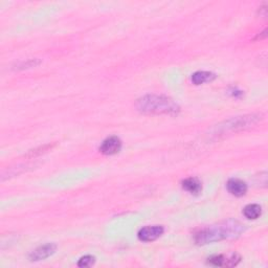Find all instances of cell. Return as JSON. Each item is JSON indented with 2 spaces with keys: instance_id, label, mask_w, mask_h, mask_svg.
<instances>
[{
  "instance_id": "1",
  "label": "cell",
  "mask_w": 268,
  "mask_h": 268,
  "mask_svg": "<svg viewBox=\"0 0 268 268\" xmlns=\"http://www.w3.org/2000/svg\"><path fill=\"white\" fill-rule=\"evenodd\" d=\"M245 228L237 220H227L208 227L195 234V242L199 245H205L222 240L235 239L244 233Z\"/></svg>"
},
{
  "instance_id": "2",
  "label": "cell",
  "mask_w": 268,
  "mask_h": 268,
  "mask_svg": "<svg viewBox=\"0 0 268 268\" xmlns=\"http://www.w3.org/2000/svg\"><path fill=\"white\" fill-rule=\"evenodd\" d=\"M137 108L146 115L176 116L181 111V107L172 99L158 95H148L139 99Z\"/></svg>"
},
{
  "instance_id": "3",
  "label": "cell",
  "mask_w": 268,
  "mask_h": 268,
  "mask_svg": "<svg viewBox=\"0 0 268 268\" xmlns=\"http://www.w3.org/2000/svg\"><path fill=\"white\" fill-rule=\"evenodd\" d=\"M259 121H260L259 116H247V117L236 118V119H233V120L227 122L225 128L227 130H231V131L242 130L244 128H248V127H251V126L257 124Z\"/></svg>"
},
{
  "instance_id": "4",
  "label": "cell",
  "mask_w": 268,
  "mask_h": 268,
  "mask_svg": "<svg viewBox=\"0 0 268 268\" xmlns=\"http://www.w3.org/2000/svg\"><path fill=\"white\" fill-rule=\"evenodd\" d=\"M165 230L161 226H152V227H145L141 229L138 233V237L143 242H152L156 239H159Z\"/></svg>"
},
{
  "instance_id": "5",
  "label": "cell",
  "mask_w": 268,
  "mask_h": 268,
  "mask_svg": "<svg viewBox=\"0 0 268 268\" xmlns=\"http://www.w3.org/2000/svg\"><path fill=\"white\" fill-rule=\"evenodd\" d=\"M241 260V257L238 254H232L230 257L225 255H215L209 258V264L214 266H221V267H233L236 266Z\"/></svg>"
},
{
  "instance_id": "6",
  "label": "cell",
  "mask_w": 268,
  "mask_h": 268,
  "mask_svg": "<svg viewBox=\"0 0 268 268\" xmlns=\"http://www.w3.org/2000/svg\"><path fill=\"white\" fill-rule=\"evenodd\" d=\"M56 250H57V245L54 243H48V244L41 245V247L37 248L35 251H33L30 254V260L35 261V262L46 260L49 257H51L52 255H54Z\"/></svg>"
},
{
  "instance_id": "7",
  "label": "cell",
  "mask_w": 268,
  "mask_h": 268,
  "mask_svg": "<svg viewBox=\"0 0 268 268\" xmlns=\"http://www.w3.org/2000/svg\"><path fill=\"white\" fill-rule=\"evenodd\" d=\"M122 149V141L118 137H109L101 145L100 151L105 155H115Z\"/></svg>"
},
{
  "instance_id": "8",
  "label": "cell",
  "mask_w": 268,
  "mask_h": 268,
  "mask_svg": "<svg viewBox=\"0 0 268 268\" xmlns=\"http://www.w3.org/2000/svg\"><path fill=\"white\" fill-rule=\"evenodd\" d=\"M227 188L228 191L236 197H242L248 192L247 184L241 180H238V178H231L227 184Z\"/></svg>"
},
{
  "instance_id": "9",
  "label": "cell",
  "mask_w": 268,
  "mask_h": 268,
  "mask_svg": "<svg viewBox=\"0 0 268 268\" xmlns=\"http://www.w3.org/2000/svg\"><path fill=\"white\" fill-rule=\"evenodd\" d=\"M182 186L184 190L188 191L189 193L193 195H198L201 191H203V186H201V183L195 177L186 178L185 181H183Z\"/></svg>"
},
{
  "instance_id": "10",
  "label": "cell",
  "mask_w": 268,
  "mask_h": 268,
  "mask_svg": "<svg viewBox=\"0 0 268 268\" xmlns=\"http://www.w3.org/2000/svg\"><path fill=\"white\" fill-rule=\"evenodd\" d=\"M215 78V74L210 72H196L192 75V82L195 85H201L213 81Z\"/></svg>"
},
{
  "instance_id": "11",
  "label": "cell",
  "mask_w": 268,
  "mask_h": 268,
  "mask_svg": "<svg viewBox=\"0 0 268 268\" xmlns=\"http://www.w3.org/2000/svg\"><path fill=\"white\" fill-rule=\"evenodd\" d=\"M261 214H262V208L256 204L249 205L243 210V215L250 220L258 219L261 216Z\"/></svg>"
},
{
  "instance_id": "12",
  "label": "cell",
  "mask_w": 268,
  "mask_h": 268,
  "mask_svg": "<svg viewBox=\"0 0 268 268\" xmlns=\"http://www.w3.org/2000/svg\"><path fill=\"white\" fill-rule=\"evenodd\" d=\"M96 262V258L93 256H84L82 257L79 262H78V266L79 267H91L95 264Z\"/></svg>"
}]
</instances>
